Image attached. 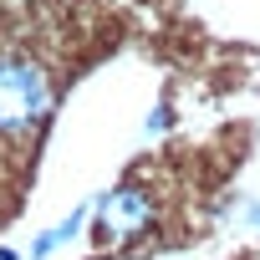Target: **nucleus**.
I'll list each match as a JSON object with an SVG mask.
<instances>
[{
  "instance_id": "7ed1b4c3",
  "label": "nucleus",
  "mask_w": 260,
  "mask_h": 260,
  "mask_svg": "<svg viewBox=\"0 0 260 260\" xmlns=\"http://www.w3.org/2000/svg\"><path fill=\"white\" fill-rule=\"evenodd\" d=\"M82 214H87V209H72V219H61L56 230H46V235H41V240L31 245V255H36V260H46V255H51L56 245H67V240L77 235V224H82Z\"/></svg>"
},
{
  "instance_id": "20e7f679",
  "label": "nucleus",
  "mask_w": 260,
  "mask_h": 260,
  "mask_svg": "<svg viewBox=\"0 0 260 260\" xmlns=\"http://www.w3.org/2000/svg\"><path fill=\"white\" fill-rule=\"evenodd\" d=\"M245 219H250V230H260V204H245Z\"/></svg>"
},
{
  "instance_id": "f03ea898",
  "label": "nucleus",
  "mask_w": 260,
  "mask_h": 260,
  "mask_svg": "<svg viewBox=\"0 0 260 260\" xmlns=\"http://www.w3.org/2000/svg\"><path fill=\"white\" fill-rule=\"evenodd\" d=\"M153 219H158L153 194L143 184H122V189L102 194V204H97V240L102 245H127V240L148 235Z\"/></svg>"
},
{
  "instance_id": "f257e3e1",
  "label": "nucleus",
  "mask_w": 260,
  "mask_h": 260,
  "mask_svg": "<svg viewBox=\"0 0 260 260\" xmlns=\"http://www.w3.org/2000/svg\"><path fill=\"white\" fill-rule=\"evenodd\" d=\"M51 102H56L51 61L26 41H0V148L26 153L41 122L51 117Z\"/></svg>"
}]
</instances>
